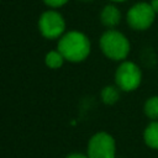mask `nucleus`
Segmentation results:
<instances>
[{"mask_svg": "<svg viewBox=\"0 0 158 158\" xmlns=\"http://www.w3.org/2000/svg\"><path fill=\"white\" fill-rule=\"evenodd\" d=\"M58 51L69 62H81L90 53L89 38L79 31H69L64 33L58 42Z\"/></svg>", "mask_w": 158, "mask_h": 158, "instance_id": "nucleus-1", "label": "nucleus"}, {"mask_svg": "<svg viewBox=\"0 0 158 158\" xmlns=\"http://www.w3.org/2000/svg\"><path fill=\"white\" fill-rule=\"evenodd\" d=\"M100 48L102 53L114 60H122L128 56L130 42L125 35L116 30H109L100 38Z\"/></svg>", "mask_w": 158, "mask_h": 158, "instance_id": "nucleus-2", "label": "nucleus"}, {"mask_svg": "<svg viewBox=\"0 0 158 158\" xmlns=\"http://www.w3.org/2000/svg\"><path fill=\"white\" fill-rule=\"evenodd\" d=\"M117 88L123 91L136 90L142 81V73L133 62H122L115 73Z\"/></svg>", "mask_w": 158, "mask_h": 158, "instance_id": "nucleus-3", "label": "nucleus"}, {"mask_svg": "<svg viewBox=\"0 0 158 158\" xmlns=\"http://www.w3.org/2000/svg\"><path fill=\"white\" fill-rule=\"evenodd\" d=\"M116 143L111 135L106 132L95 133L88 143L89 158H115Z\"/></svg>", "mask_w": 158, "mask_h": 158, "instance_id": "nucleus-4", "label": "nucleus"}, {"mask_svg": "<svg viewBox=\"0 0 158 158\" xmlns=\"http://www.w3.org/2000/svg\"><path fill=\"white\" fill-rule=\"evenodd\" d=\"M38 28L43 37L54 40L63 35L65 30V22L59 12L54 10H48L41 15L38 20Z\"/></svg>", "mask_w": 158, "mask_h": 158, "instance_id": "nucleus-5", "label": "nucleus"}, {"mask_svg": "<svg viewBox=\"0 0 158 158\" xmlns=\"http://www.w3.org/2000/svg\"><path fill=\"white\" fill-rule=\"evenodd\" d=\"M156 12L151 4L137 2L127 12V22L133 30H147L154 21Z\"/></svg>", "mask_w": 158, "mask_h": 158, "instance_id": "nucleus-6", "label": "nucleus"}, {"mask_svg": "<svg viewBox=\"0 0 158 158\" xmlns=\"http://www.w3.org/2000/svg\"><path fill=\"white\" fill-rule=\"evenodd\" d=\"M100 20L106 27H115L121 20V12L115 5H106L100 14Z\"/></svg>", "mask_w": 158, "mask_h": 158, "instance_id": "nucleus-7", "label": "nucleus"}, {"mask_svg": "<svg viewBox=\"0 0 158 158\" xmlns=\"http://www.w3.org/2000/svg\"><path fill=\"white\" fill-rule=\"evenodd\" d=\"M144 142L148 147L153 149H158V120L152 121L143 132Z\"/></svg>", "mask_w": 158, "mask_h": 158, "instance_id": "nucleus-8", "label": "nucleus"}, {"mask_svg": "<svg viewBox=\"0 0 158 158\" xmlns=\"http://www.w3.org/2000/svg\"><path fill=\"white\" fill-rule=\"evenodd\" d=\"M144 114L152 121L158 120V96H151L144 102Z\"/></svg>", "mask_w": 158, "mask_h": 158, "instance_id": "nucleus-9", "label": "nucleus"}, {"mask_svg": "<svg viewBox=\"0 0 158 158\" xmlns=\"http://www.w3.org/2000/svg\"><path fill=\"white\" fill-rule=\"evenodd\" d=\"M64 57L60 54V52L57 49V51H51L46 54V58H44V62H46V65L48 68H52V69H57V68H60L63 65V62H64Z\"/></svg>", "mask_w": 158, "mask_h": 158, "instance_id": "nucleus-10", "label": "nucleus"}, {"mask_svg": "<svg viewBox=\"0 0 158 158\" xmlns=\"http://www.w3.org/2000/svg\"><path fill=\"white\" fill-rule=\"evenodd\" d=\"M118 98H120V93H118L116 86L109 85V86H105L101 90V100L107 105L115 104L118 100Z\"/></svg>", "mask_w": 158, "mask_h": 158, "instance_id": "nucleus-11", "label": "nucleus"}, {"mask_svg": "<svg viewBox=\"0 0 158 158\" xmlns=\"http://www.w3.org/2000/svg\"><path fill=\"white\" fill-rule=\"evenodd\" d=\"M43 1H44V4L48 5L49 7L56 9V7H60V6L65 5L69 0H43Z\"/></svg>", "mask_w": 158, "mask_h": 158, "instance_id": "nucleus-12", "label": "nucleus"}, {"mask_svg": "<svg viewBox=\"0 0 158 158\" xmlns=\"http://www.w3.org/2000/svg\"><path fill=\"white\" fill-rule=\"evenodd\" d=\"M67 158H89V157L84 156V154H80V153H73V154H69Z\"/></svg>", "mask_w": 158, "mask_h": 158, "instance_id": "nucleus-13", "label": "nucleus"}, {"mask_svg": "<svg viewBox=\"0 0 158 158\" xmlns=\"http://www.w3.org/2000/svg\"><path fill=\"white\" fill-rule=\"evenodd\" d=\"M151 6H152V9L154 10V12L158 14V0H152V1H151Z\"/></svg>", "mask_w": 158, "mask_h": 158, "instance_id": "nucleus-14", "label": "nucleus"}, {"mask_svg": "<svg viewBox=\"0 0 158 158\" xmlns=\"http://www.w3.org/2000/svg\"><path fill=\"white\" fill-rule=\"evenodd\" d=\"M111 1H116V2H120V1H125V0H111Z\"/></svg>", "mask_w": 158, "mask_h": 158, "instance_id": "nucleus-15", "label": "nucleus"}]
</instances>
